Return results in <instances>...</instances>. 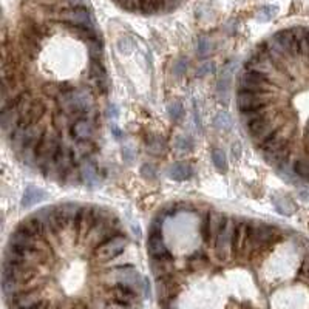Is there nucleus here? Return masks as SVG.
Here are the masks:
<instances>
[{
	"mask_svg": "<svg viewBox=\"0 0 309 309\" xmlns=\"http://www.w3.org/2000/svg\"><path fill=\"white\" fill-rule=\"evenodd\" d=\"M213 125L221 131H229L232 128V119L226 112H219L213 119Z\"/></svg>",
	"mask_w": 309,
	"mask_h": 309,
	"instance_id": "nucleus-23",
	"label": "nucleus"
},
{
	"mask_svg": "<svg viewBox=\"0 0 309 309\" xmlns=\"http://www.w3.org/2000/svg\"><path fill=\"white\" fill-rule=\"evenodd\" d=\"M167 175L175 181H184V180H189L193 175V169L187 163H176V164H172L169 167Z\"/></svg>",
	"mask_w": 309,
	"mask_h": 309,
	"instance_id": "nucleus-17",
	"label": "nucleus"
},
{
	"mask_svg": "<svg viewBox=\"0 0 309 309\" xmlns=\"http://www.w3.org/2000/svg\"><path fill=\"white\" fill-rule=\"evenodd\" d=\"M235 224L237 219L232 216H226L223 227L218 234L216 243H215V257L223 261L226 258H229V255H232V243H234V232H235Z\"/></svg>",
	"mask_w": 309,
	"mask_h": 309,
	"instance_id": "nucleus-4",
	"label": "nucleus"
},
{
	"mask_svg": "<svg viewBox=\"0 0 309 309\" xmlns=\"http://www.w3.org/2000/svg\"><path fill=\"white\" fill-rule=\"evenodd\" d=\"M248 241H249V223L237 219L234 243H232V254L234 255H248Z\"/></svg>",
	"mask_w": 309,
	"mask_h": 309,
	"instance_id": "nucleus-10",
	"label": "nucleus"
},
{
	"mask_svg": "<svg viewBox=\"0 0 309 309\" xmlns=\"http://www.w3.org/2000/svg\"><path fill=\"white\" fill-rule=\"evenodd\" d=\"M96 121H92L85 116H79L76 118L70 128V136L74 141H93L96 136Z\"/></svg>",
	"mask_w": 309,
	"mask_h": 309,
	"instance_id": "nucleus-9",
	"label": "nucleus"
},
{
	"mask_svg": "<svg viewBox=\"0 0 309 309\" xmlns=\"http://www.w3.org/2000/svg\"><path fill=\"white\" fill-rule=\"evenodd\" d=\"M135 158H136L135 150H133L130 145H124V148H122V160H124L127 164H131V163L135 161Z\"/></svg>",
	"mask_w": 309,
	"mask_h": 309,
	"instance_id": "nucleus-31",
	"label": "nucleus"
},
{
	"mask_svg": "<svg viewBox=\"0 0 309 309\" xmlns=\"http://www.w3.org/2000/svg\"><path fill=\"white\" fill-rule=\"evenodd\" d=\"M144 295L145 297H150V284H148V280L147 278H144Z\"/></svg>",
	"mask_w": 309,
	"mask_h": 309,
	"instance_id": "nucleus-36",
	"label": "nucleus"
},
{
	"mask_svg": "<svg viewBox=\"0 0 309 309\" xmlns=\"http://www.w3.org/2000/svg\"><path fill=\"white\" fill-rule=\"evenodd\" d=\"M54 19L65 22L67 25L73 27H85V28H95L93 17L90 11L84 7H71V8H60L56 11Z\"/></svg>",
	"mask_w": 309,
	"mask_h": 309,
	"instance_id": "nucleus-6",
	"label": "nucleus"
},
{
	"mask_svg": "<svg viewBox=\"0 0 309 309\" xmlns=\"http://www.w3.org/2000/svg\"><path fill=\"white\" fill-rule=\"evenodd\" d=\"M232 153H234V158H240V144L238 142L232 145Z\"/></svg>",
	"mask_w": 309,
	"mask_h": 309,
	"instance_id": "nucleus-35",
	"label": "nucleus"
},
{
	"mask_svg": "<svg viewBox=\"0 0 309 309\" xmlns=\"http://www.w3.org/2000/svg\"><path fill=\"white\" fill-rule=\"evenodd\" d=\"M147 249L150 254V258H166L169 257V251L166 248V243L163 240L161 232L158 234H150L148 235V243H147Z\"/></svg>",
	"mask_w": 309,
	"mask_h": 309,
	"instance_id": "nucleus-13",
	"label": "nucleus"
},
{
	"mask_svg": "<svg viewBox=\"0 0 309 309\" xmlns=\"http://www.w3.org/2000/svg\"><path fill=\"white\" fill-rule=\"evenodd\" d=\"M127 245H128V240L125 235H122V234L113 235L107 241H104L102 245L95 246V257L98 261L107 263V261L119 257L125 251Z\"/></svg>",
	"mask_w": 309,
	"mask_h": 309,
	"instance_id": "nucleus-5",
	"label": "nucleus"
},
{
	"mask_svg": "<svg viewBox=\"0 0 309 309\" xmlns=\"http://www.w3.org/2000/svg\"><path fill=\"white\" fill-rule=\"evenodd\" d=\"M167 113H169V116H170L172 121L180 122V121L183 119V116H184L183 104H181V102H176V101L170 102V104L167 105Z\"/></svg>",
	"mask_w": 309,
	"mask_h": 309,
	"instance_id": "nucleus-26",
	"label": "nucleus"
},
{
	"mask_svg": "<svg viewBox=\"0 0 309 309\" xmlns=\"http://www.w3.org/2000/svg\"><path fill=\"white\" fill-rule=\"evenodd\" d=\"M47 198V193L42 190V189H37L34 186H30L25 189V193L22 196V207L24 209H28V207H33L34 204L43 201Z\"/></svg>",
	"mask_w": 309,
	"mask_h": 309,
	"instance_id": "nucleus-15",
	"label": "nucleus"
},
{
	"mask_svg": "<svg viewBox=\"0 0 309 309\" xmlns=\"http://www.w3.org/2000/svg\"><path fill=\"white\" fill-rule=\"evenodd\" d=\"M141 175L144 178H148V180H153L154 176H157V169H154L153 164H144L141 167Z\"/></svg>",
	"mask_w": 309,
	"mask_h": 309,
	"instance_id": "nucleus-32",
	"label": "nucleus"
},
{
	"mask_svg": "<svg viewBox=\"0 0 309 309\" xmlns=\"http://www.w3.org/2000/svg\"><path fill=\"white\" fill-rule=\"evenodd\" d=\"M193 147H195V144H193V139L190 136L181 135L175 139V148L181 153H189L193 150Z\"/></svg>",
	"mask_w": 309,
	"mask_h": 309,
	"instance_id": "nucleus-24",
	"label": "nucleus"
},
{
	"mask_svg": "<svg viewBox=\"0 0 309 309\" xmlns=\"http://www.w3.org/2000/svg\"><path fill=\"white\" fill-rule=\"evenodd\" d=\"M224 219H226V216L219 212H207L203 219V226H201L203 237L210 248H215V243H216V238L223 227Z\"/></svg>",
	"mask_w": 309,
	"mask_h": 309,
	"instance_id": "nucleus-7",
	"label": "nucleus"
},
{
	"mask_svg": "<svg viewBox=\"0 0 309 309\" xmlns=\"http://www.w3.org/2000/svg\"><path fill=\"white\" fill-rule=\"evenodd\" d=\"M108 277H110L108 284H122V286L135 289L139 294L144 289V278L131 264L118 266V268L108 271Z\"/></svg>",
	"mask_w": 309,
	"mask_h": 309,
	"instance_id": "nucleus-3",
	"label": "nucleus"
},
{
	"mask_svg": "<svg viewBox=\"0 0 309 309\" xmlns=\"http://www.w3.org/2000/svg\"><path fill=\"white\" fill-rule=\"evenodd\" d=\"M292 172L298 178H301V180H304V181L309 183V157L297 158L292 163Z\"/></svg>",
	"mask_w": 309,
	"mask_h": 309,
	"instance_id": "nucleus-18",
	"label": "nucleus"
},
{
	"mask_svg": "<svg viewBox=\"0 0 309 309\" xmlns=\"http://www.w3.org/2000/svg\"><path fill=\"white\" fill-rule=\"evenodd\" d=\"M272 204L277 209V212L281 213V215H288L289 216V215H294L297 212V206L286 195H274L272 196Z\"/></svg>",
	"mask_w": 309,
	"mask_h": 309,
	"instance_id": "nucleus-16",
	"label": "nucleus"
},
{
	"mask_svg": "<svg viewBox=\"0 0 309 309\" xmlns=\"http://www.w3.org/2000/svg\"><path fill=\"white\" fill-rule=\"evenodd\" d=\"M212 161H213V166L218 172L227 170V157L221 148H215L212 151Z\"/></svg>",
	"mask_w": 309,
	"mask_h": 309,
	"instance_id": "nucleus-20",
	"label": "nucleus"
},
{
	"mask_svg": "<svg viewBox=\"0 0 309 309\" xmlns=\"http://www.w3.org/2000/svg\"><path fill=\"white\" fill-rule=\"evenodd\" d=\"M118 115H119V110H118V107H116L115 104L107 105V116H108V118L116 119V118H118Z\"/></svg>",
	"mask_w": 309,
	"mask_h": 309,
	"instance_id": "nucleus-34",
	"label": "nucleus"
},
{
	"mask_svg": "<svg viewBox=\"0 0 309 309\" xmlns=\"http://www.w3.org/2000/svg\"><path fill=\"white\" fill-rule=\"evenodd\" d=\"M139 11L144 14H157L164 11V0H139Z\"/></svg>",
	"mask_w": 309,
	"mask_h": 309,
	"instance_id": "nucleus-19",
	"label": "nucleus"
},
{
	"mask_svg": "<svg viewBox=\"0 0 309 309\" xmlns=\"http://www.w3.org/2000/svg\"><path fill=\"white\" fill-rule=\"evenodd\" d=\"M215 71V65L212 62H204L201 63L198 68H196V76L198 77H204V76H209Z\"/></svg>",
	"mask_w": 309,
	"mask_h": 309,
	"instance_id": "nucleus-30",
	"label": "nucleus"
},
{
	"mask_svg": "<svg viewBox=\"0 0 309 309\" xmlns=\"http://www.w3.org/2000/svg\"><path fill=\"white\" fill-rule=\"evenodd\" d=\"M212 50H213V43H212V40L209 37H206V36L198 37V40H196V53H198L200 57L209 56L212 53Z\"/></svg>",
	"mask_w": 309,
	"mask_h": 309,
	"instance_id": "nucleus-21",
	"label": "nucleus"
},
{
	"mask_svg": "<svg viewBox=\"0 0 309 309\" xmlns=\"http://www.w3.org/2000/svg\"><path fill=\"white\" fill-rule=\"evenodd\" d=\"M186 71H187V60H186V59H176V60L173 62L172 74L180 79V77H183V76L186 74Z\"/></svg>",
	"mask_w": 309,
	"mask_h": 309,
	"instance_id": "nucleus-28",
	"label": "nucleus"
},
{
	"mask_svg": "<svg viewBox=\"0 0 309 309\" xmlns=\"http://www.w3.org/2000/svg\"><path fill=\"white\" fill-rule=\"evenodd\" d=\"M147 150L151 154H161L164 151V141L160 136H154L147 141Z\"/></svg>",
	"mask_w": 309,
	"mask_h": 309,
	"instance_id": "nucleus-27",
	"label": "nucleus"
},
{
	"mask_svg": "<svg viewBox=\"0 0 309 309\" xmlns=\"http://www.w3.org/2000/svg\"><path fill=\"white\" fill-rule=\"evenodd\" d=\"M234 68H235V63L230 62L227 63L223 71H221V76L218 79V98L221 102L227 104L229 101V93H230V84H232V76H234Z\"/></svg>",
	"mask_w": 309,
	"mask_h": 309,
	"instance_id": "nucleus-12",
	"label": "nucleus"
},
{
	"mask_svg": "<svg viewBox=\"0 0 309 309\" xmlns=\"http://www.w3.org/2000/svg\"><path fill=\"white\" fill-rule=\"evenodd\" d=\"M89 48V54L92 60H102V42L101 39H93L85 42Z\"/></svg>",
	"mask_w": 309,
	"mask_h": 309,
	"instance_id": "nucleus-22",
	"label": "nucleus"
},
{
	"mask_svg": "<svg viewBox=\"0 0 309 309\" xmlns=\"http://www.w3.org/2000/svg\"><path fill=\"white\" fill-rule=\"evenodd\" d=\"M183 0H164V11H172L176 7H180V4Z\"/></svg>",
	"mask_w": 309,
	"mask_h": 309,
	"instance_id": "nucleus-33",
	"label": "nucleus"
},
{
	"mask_svg": "<svg viewBox=\"0 0 309 309\" xmlns=\"http://www.w3.org/2000/svg\"><path fill=\"white\" fill-rule=\"evenodd\" d=\"M79 172H81V180L87 187H96L99 184V175L96 170V166L90 161H84L79 166Z\"/></svg>",
	"mask_w": 309,
	"mask_h": 309,
	"instance_id": "nucleus-14",
	"label": "nucleus"
},
{
	"mask_svg": "<svg viewBox=\"0 0 309 309\" xmlns=\"http://www.w3.org/2000/svg\"><path fill=\"white\" fill-rule=\"evenodd\" d=\"M281 232L277 226L264 223L249 224V241H248V255L258 254L260 251L268 249L277 238H280Z\"/></svg>",
	"mask_w": 309,
	"mask_h": 309,
	"instance_id": "nucleus-2",
	"label": "nucleus"
},
{
	"mask_svg": "<svg viewBox=\"0 0 309 309\" xmlns=\"http://www.w3.org/2000/svg\"><path fill=\"white\" fill-rule=\"evenodd\" d=\"M139 298V292H136L131 288L122 286V284H110L107 291V300H115L128 306H135Z\"/></svg>",
	"mask_w": 309,
	"mask_h": 309,
	"instance_id": "nucleus-11",
	"label": "nucleus"
},
{
	"mask_svg": "<svg viewBox=\"0 0 309 309\" xmlns=\"http://www.w3.org/2000/svg\"><path fill=\"white\" fill-rule=\"evenodd\" d=\"M277 13H278V8H277V7L266 5V7H263V8L258 10V13H257V20H258V22H269V20H272V19L277 16Z\"/></svg>",
	"mask_w": 309,
	"mask_h": 309,
	"instance_id": "nucleus-25",
	"label": "nucleus"
},
{
	"mask_svg": "<svg viewBox=\"0 0 309 309\" xmlns=\"http://www.w3.org/2000/svg\"><path fill=\"white\" fill-rule=\"evenodd\" d=\"M118 48L121 53L124 54H130L133 50H135V42L131 37H121L119 42H118Z\"/></svg>",
	"mask_w": 309,
	"mask_h": 309,
	"instance_id": "nucleus-29",
	"label": "nucleus"
},
{
	"mask_svg": "<svg viewBox=\"0 0 309 309\" xmlns=\"http://www.w3.org/2000/svg\"><path fill=\"white\" fill-rule=\"evenodd\" d=\"M56 102L59 110L67 115L85 116L98 122V108H96V93L90 89H73L65 87L56 95Z\"/></svg>",
	"mask_w": 309,
	"mask_h": 309,
	"instance_id": "nucleus-1",
	"label": "nucleus"
},
{
	"mask_svg": "<svg viewBox=\"0 0 309 309\" xmlns=\"http://www.w3.org/2000/svg\"><path fill=\"white\" fill-rule=\"evenodd\" d=\"M89 85L96 95H105L108 90V77L102 60H92L89 68Z\"/></svg>",
	"mask_w": 309,
	"mask_h": 309,
	"instance_id": "nucleus-8",
	"label": "nucleus"
}]
</instances>
